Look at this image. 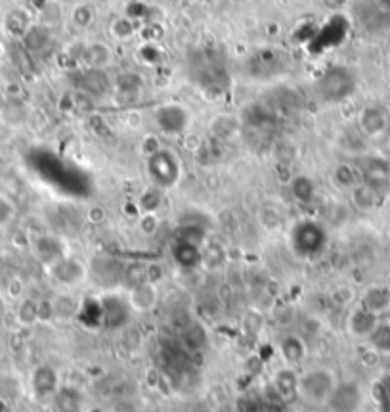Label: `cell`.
Returning <instances> with one entry per match:
<instances>
[{"mask_svg":"<svg viewBox=\"0 0 390 412\" xmlns=\"http://www.w3.org/2000/svg\"><path fill=\"white\" fill-rule=\"evenodd\" d=\"M358 90V79L350 68L343 63H331L316 79V96L323 104H343Z\"/></svg>","mask_w":390,"mask_h":412,"instance_id":"1","label":"cell"},{"mask_svg":"<svg viewBox=\"0 0 390 412\" xmlns=\"http://www.w3.org/2000/svg\"><path fill=\"white\" fill-rule=\"evenodd\" d=\"M289 244L295 255L302 257V259L321 257L329 244L327 228L316 219H298L297 223L291 226Z\"/></svg>","mask_w":390,"mask_h":412,"instance_id":"2","label":"cell"},{"mask_svg":"<svg viewBox=\"0 0 390 412\" xmlns=\"http://www.w3.org/2000/svg\"><path fill=\"white\" fill-rule=\"evenodd\" d=\"M145 169H147L153 187L161 188V190L174 188L182 179V161L172 150L168 148H157L152 154H147Z\"/></svg>","mask_w":390,"mask_h":412,"instance_id":"3","label":"cell"},{"mask_svg":"<svg viewBox=\"0 0 390 412\" xmlns=\"http://www.w3.org/2000/svg\"><path fill=\"white\" fill-rule=\"evenodd\" d=\"M336 376L325 366H316L298 376V397L312 404H325L336 386Z\"/></svg>","mask_w":390,"mask_h":412,"instance_id":"4","label":"cell"},{"mask_svg":"<svg viewBox=\"0 0 390 412\" xmlns=\"http://www.w3.org/2000/svg\"><path fill=\"white\" fill-rule=\"evenodd\" d=\"M361 182L371 187L382 200L390 196V159L377 154H369L359 159L358 164Z\"/></svg>","mask_w":390,"mask_h":412,"instance_id":"5","label":"cell"},{"mask_svg":"<svg viewBox=\"0 0 390 412\" xmlns=\"http://www.w3.org/2000/svg\"><path fill=\"white\" fill-rule=\"evenodd\" d=\"M153 123L165 136H180L190 127V111L182 104L167 102L153 111Z\"/></svg>","mask_w":390,"mask_h":412,"instance_id":"6","label":"cell"},{"mask_svg":"<svg viewBox=\"0 0 390 412\" xmlns=\"http://www.w3.org/2000/svg\"><path fill=\"white\" fill-rule=\"evenodd\" d=\"M134 315V309L130 305L129 297H122L119 294H106L99 299V322L101 326L109 330L122 328Z\"/></svg>","mask_w":390,"mask_h":412,"instance_id":"7","label":"cell"},{"mask_svg":"<svg viewBox=\"0 0 390 412\" xmlns=\"http://www.w3.org/2000/svg\"><path fill=\"white\" fill-rule=\"evenodd\" d=\"M364 404V391L356 380L336 381L325 406L329 412H358Z\"/></svg>","mask_w":390,"mask_h":412,"instance_id":"8","label":"cell"},{"mask_svg":"<svg viewBox=\"0 0 390 412\" xmlns=\"http://www.w3.org/2000/svg\"><path fill=\"white\" fill-rule=\"evenodd\" d=\"M390 117L389 111L377 106V104H369L366 108H361L358 113V131L366 136V138H379L384 132L389 131Z\"/></svg>","mask_w":390,"mask_h":412,"instance_id":"9","label":"cell"},{"mask_svg":"<svg viewBox=\"0 0 390 412\" xmlns=\"http://www.w3.org/2000/svg\"><path fill=\"white\" fill-rule=\"evenodd\" d=\"M170 257H172V261L178 269L195 271L203 263V249L197 241L174 238L172 246H170Z\"/></svg>","mask_w":390,"mask_h":412,"instance_id":"10","label":"cell"},{"mask_svg":"<svg viewBox=\"0 0 390 412\" xmlns=\"http://www.w3.org/2000/svg\"><path fill=\"white\" fill-rule=\"evenodd\" d=\"M31 388L35 395L44 399V397H54V393L60 389V376L58 370L50 365L37 366L31 374Z\"/></svg>","mask_w":390,"mask_h":412,"instance_id":"11","label":"cell"},{"mask_svg":"<svg viewBox=\"0 0 390 412\" xmlns=\"http://www.w3.org/2000/svg\"><path fill=\"white\" fill-rule=\"evenodd\" d=\"M379 324V315L373 311L366 309L364 305L356 307L350 312V317L346 320V328L354 338H369V334L373 332L375 326Z\"/></svg>","mask_w":390,"mask_h":412,"instance_id":"12","label":"cell"},{"mask_svg":"<svg viewBox=\"0 0 390 412\" xmlns=\"http://www.w3.org/2000/svg\"><path fill=\"white\" fill-rule=\"evenodd\" d=\"M239 121L245 127H249L252 131H264L268 129L272 121H274V113L272 109L264 106V104H259V102H251L247 104L243 109H241V116H239Z\"/></svg>","mask_w":390,"mask_h":412,"instance_id":"13","label":"cell"},{"mask_svg":"<svg viewBox=\"0 0 390 412\" xmlns=\"http://www.w3.org/2000/svg\"><path fill=\"white\" fill-rule=\"evenodd\" d=\"M249 68H251L252 75L274 77L283 71V60L275 50H260L259 54H254L249 60Z\"/></svg>","mask_w":390,"mask_h":412,"instance_id":"14","label":"cell"},{"mask_svg":"<svg viewBox=\"0 0 390 412\" xmlns=\"http://www.w3.org/2000/svg\"><path fill=\"white\" fill-rule=\"evenodd\" d=\"M111 58H113L111 48L107 47L106 42H101V40L86 42L83 50H81V60L88 68H94V70H104L107 63L111 62Z\"/></svg>","mask_w":390,"mask_h":412,"instance_id":"15","label":"cell"},{"mask_svg":"<svg viewBox=\"0 0 390 412\" xmlns=\"http://www.w3.org/2000/svg\"><path fill=\"white\" fill-rule=\"evenodd\" d=\"M52 276L65 286H73L84 276L83 264L75 259H56L52 264Z\"/></svg>","mask_w":390,"mask_h":412,"instance_id":"16","label":"cell"},{"mask_svg":"<svg viewBox=\"0 0 390 412\" xmlns=\"http://www.w3.org/2000/svg\"><path fill=\"white\" fill-rule=\"evenodd\" d=\"M361 305L369 309V311L382 315L384 311L390 309V286L387 284H373L364 292L361 296Z\"/></svg>","mask_w":390,"mask_h":412,"instance_id":"17","label":"cell"},{"mask_svg":"<svg viewBox=\"0 0 390 412\" xmlns=\"http://www.w3.org/2000/svg\"><path fill=\"white\" fill-rule=\"evenodd\" d=\"M279 355L289 366H295L302 363L306 357V343L300 335L289 334L285 335L279 343Z\"/></svg>","mask_w":390,"mask_h":412,"instance_id":"18","label":"cell"},{"mask_svg":"<svg viewBox=\"0 0 390 412\" xmlns=\"http://www.w3.org/2000/svg\"><path fill=\"white\" fill-rule=\"evenodd\" d=\"M129 301L134 312L149 311V309H153L155 301H157V290L153 288V284H138L130 292Z\"/></svg>","mask_w":390,"mask_h":412,"instance_id":"19","label":"cell"},{"mask_svg":"<svg viewBox=\"0 0 390 412\" xmlns=\"http://www.w3.org/2000/svg\"><path fill=\"white\" fill-rule=\"evenodd\" d=\"M331 179H333L336 188H341V190H348V192H350L352 188L356 187L358 182H361L358 165L346 164V161L335 165V169H333V173H331Z\"/></svg>","mask_w":390,"mask_h":412,"instance_id":"20","label":"cell"},{"mask_svg":"<svg viewBox=\"0 0 390 412\" xmlns=\"http://www.w3.org/2000/svg\"><path fill=\"white\" fill-rule=\"evenodd\" d=\"M350 196L352 203H354L359 211H373L375 207L382 202L381 196L377 194L371 187H367L366 182H358V184L350 190Z\"/></svg>","mask_w":390,"mask_h":412,"instance_id":"21","label":"cell"},{"mask_svg":"<svg viewBox=\"0 0 390 412\" xmlns=\"http://www.w3.org/2000/svg\"><path fill=\"white\" fill-rule=\"evenodd\" d=\"M83 404V397L73 388H60L54 393V411L56 412H79Z\"/></svg>","mask_w":390,"mask_h":412,"instance_id":"22","label":"cell"},{"mask_svg":"<svg viewBox=\"0 0 390 412\" xmlns=\"http://www.w3.org/2000/svg\"><path fill=\"white\" fill-rule=\"evenodd\" d=\"M275 391L279 399H291V397H298V376L291 368H283L275 374Z\"/></svg>","mask_w":390,"mask_h":412,"instance_id":"23","label":"cell"},{"mask_svg":"<svg viewBox=\"0 0 390 412\" xmlns=\"http://www.w3.org/2000/svg\"><path fill=\"white\" fill-rule=\"evenodd\" d=\"M367 342L371 345V349L379 355H389L390 353V322H382L375 326V330L369 334Z\"/></svg>","mask_w":390,"mask_h":412,"instance_id":"24","label":"cell"},{"mask_svg":"<svg viewBox=\"0 0 390 412\" xmlns=\"http://www.w3.org/2000/svg\"><path fill=\"white\" fill-rule=\"evenodd\" d=\"M291 194L300 203H310L316 198V184L310 177L298 175L291 180Z\"/></svg>","mask_w":390,"mask_h":412,"instance_id":"25","label":"cell"},{"mask_svg":"<svg viewBox=\"0 0 390 412\" xmlns=\"http://www.w3.org/2000/svg\"><path fill=\"white\" fill-rule=\"evenodd\" d=\"M4 27H6L8 35H12L15 39H23V35L29 31L31 27L29 16L22 10H14L4 19Z\"/></svg>","mask_w":390,"mask_h":412,"instance_id":"26","label":"cell"},{"mask_svg":"<svg viewBox=\"0 0 390 412\" xmlns=\"http://www.w3.org/2000/svg\"><path fill=\"white\" fill-rule=\"evenodd\" d=\"M23 42L25 47L29 48L31 52H38V50H44L50 42V33L44 27H37V25H31L29 31L23 35Z\"/></svg>","mask_w":390,"mask_h":412,"instance_id":"27","label":"cell"},{"mask_svg":"<svg viewBox=\"0 0 390 412\" xmlns=\"http://www.w3.org/2000/svg\"><path fill=\"white\" fill-rule=\"evenodd\" d=\"M94 19H96V10L88 2H79L75 8L71 10V22L81 29L90 27L94 24Z\"/></svg>","mask_w":390,"mask_h":412,"instance_id":"28","label":"cell"},{"mask_svg":"<svg viewBox=\"0 0 390 412\" xmlns=\"http://www.w3.org/2000/svg\"><path fill=\"white\" fill-rule=\"evenodd\" d=\"M375 403L381 412H390V376H384L373 386Z\"/></svg>","mask_w":390,"mask_h":412,"instance_id":"29","label":"cell"},{"mask_svg":"<svg viewBox=\"0 0 390 412\" xmlns=\"http://www.w3.org/2000/svg\"><path fill=\"white\" fill-rule=\"evenodd\" d=\"M111 35L117 40H129L136 35V25L129 17H115L111 22Z\"/></svg>","mask_w":390,"mask_h":412,"instance_id":"30","label":"cell"},{"mask_svg":"<svg viewBox=\"0 0 390 412\" xmlns=\"http://www.w3.org/2000/svg\"><path fill=\"white\" fill-rule=\"evenodd\" d=\"M239 412H282V406L277 403H272V401H264V399H247L243 404H241V411Z\"/></svg>","mask_w":390,"mask_h":412,"instance_id":"31","label":"cell"},{"mask_svg":"<svg viewBox=\"0 0 390 412\" xmlns=\"http://www.w3.org/2000/svg\"><path fill=\"white\" fill-rule=\"evenodd\" d=\"M140 77L134 73H122L117 77V90H121L122 94H134L140 90Z\"/></svg>","mask_w":390,"mask_h":412,"instance_id":"32","label":"cell"},{"mask_svg":"<svg viewBox=\"0 0 390 412\" xmlns=\"http://www.w3.org/2000/svg\"><path fill=\"white\" fill-rule=\"evenodd\" d=\"M19 320H22L23 324H33L35 320H38V303H35L33 299H27V301H23L19 305Z\"/></svg>","mask_w":390,"mask_h":412,"instance_id":"33","label":"cell"},{"mask_svg":"<svg viewBox=\"0 0 390 412\" xmlns=\"http://www.w3.org/2000/svg\"><path fill=\"white\" fill-rule=\"evenodd\" d=\"M15 217V203L8 196L0 194V226L10 225Z\"/></svg>","mask_w":390,"mask_h":412,"instance_id":"34","label":"cell"},{"mask_svg":"<svg viewBox=\"0 0 390 412\" xmlns=\"http://www.w3.org/2000/svg\"><path fill=\"white\" fill-rule=\"evenodd\" d=\"M0 412H6V404H4V401H0Z\"/></svg>","mask_w":390,"mask_h":412,"instance_id":"35","label":"cell"},{"mask_svg":"<svg viewBox=\"0 0 390 412\" xmlns=\"http://www.w3.org/2000/svg\"><path fill=\"white\" fill-rule=\"evenodd\" d=\"M382 4H384L387 8H390V0H382Z\"/></svg>","mask_w":390,"mask_h":412,"instance_id":"36","label":"cell"},{"mask_svg":"<svg viewBox=\"0 0 390 412\" xmlns=\"http://www.w3.org/2000/svg\"><path fill=\"white\" fill-rule=\"evenodd\" d=\"M389 63H390V54H389Z\"/></svg>","mask_w":390,"mask_h":412,"instance_id":"37","label":"cell"}]
</instances>
